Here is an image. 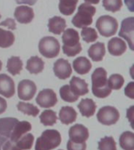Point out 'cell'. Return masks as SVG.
Segmentation results:
<instances>
[{
	"label": "cell",
	"mask_w": 134,
	"mask_h": 150,
	"mask_svg": "<svg viewBox=\"0 0 134 150\" xmlns=\"http://www.w3.org/2000/svg\"><path fill=\"white\" fill-rule=\"evenodd\" d=\"M107 75V71L103 67L96 68L92 74V91L96 98H107L111 94V89L108 84Z\"/></svg>",
	"instance_id": "6da1fadb"
},
{
	"label": "cell",
	"mask_w": 134,
	"mask_h": 150,
	"mask_svg": "<svg viewBox=\"0 0 134 150\" xmlns=\"http://www.w3.org/2000/svg\"><path fill=\"white\" fill-rule=\"evenodd\" d=\"M79 35L76 30L73 28H68L63 30L62 35L63 42V52L67 56L73 57L82 51V45L79 42Z\"/></svg>",
	"instance_id": "7a4b0ae2"
},
{
	"label": "cell",
	"mask_w": 134,
	"mask_h": 150,
	"mask_svg": "<svg viewBox=\"0 0 134 150\" xmlns=\"http://www.w3.org/2000/svg\"><path fill=\"white\" fill-rule=\"evenodd\" d=\"M61 134L54 129H48L42 133L37 138L35 143V150H53L61 145Z\"/></svg>",
	"instance_id": "3957f363"
},
{
	"label": "cell",
	"mask_w": 134,
	"mask_h": 150,
	"mask_svg": "<svg viewBox=\"0 0 134 150\" xmlns=\"http://www.w3.org/2000/svg\"><path fill=\"white\" fill-rule=\"evenodd\" d=\"M96 13V8L88 3H82L78 8L77 13L72 18L73 25L78 28L91 25L93 16Z\"/></svg>",
	"instance_id": "277c9868"
},
{
	"label": "cell",
	"mask_w": 134,
	"mask_h": 150,
	"mask_svg": "<svg viewBox=\"0 0 134 150\" xmlns=\"http://www.w3.org/2000/svg\"><path fill=\"white\" fill-rule=\"evenodd\" d=\"M61 45L58 40L52 36L42 38L38 43V51L46 58H55L60 53Z\"/></svg>",
	"instance_id": "5b68a950"
},
{
	"label": "cell",
	"mask_w": 134,
	"mask_h": 150,
	"mask_svg": "<svg viewBox=\"0 0 134 150\" xmlns=\"http://www.w3.org/2000/svg\"><path fill=\"white\" fill-rule=\"evenodd\" d=\"M96 27L99 33L105 38L111 37L117 32L118 23L113 16L104 15L100 16L96 23Z\"/></svg>",
	"instance_id": "8992f818"
},
{
	"label": "cell",
	"mask_w": 134,
	"mask_h": 150,
	"mask_svg": "<svg viewBox=\"0 0 134 150\" xmlns=\"http://www.w3.org/2000/svg\"><path fill=\"white\" fill-rule=\"evenodd\" d=\"M120 114L118 110L114 106L106 105L99 110L96 118L101 124L103 125L110 126L116 124L119 120Z\"/></svg>",
	"instance_id": "52a82bcc"
},
{
	"label": "cell",
	"mask_w": 134,
	"mask_h": 150,
	"mask_svg": "<svg viewBox=\"0 0 134 150\" xmlns=\"http://www.w3.org/2000/svg\"><path fill=\"white\" fill-rule=\"evenodd\" d=\"M120 37L126 40L131 50H134V17L130 16L122 21L121 29L118 33Z\"/></svg>",
	"instance_id": "ba28073f"
},
{
	"label": "cell",
	"mask_w": 134,
	"mask_h": 150,
	"mask_svg": "<svg viewBox=\"0 0 134 150\" xmlns=\"http://www.w3.org/2000/svg\"><path fill=\"white\" fill-rule=\"evenodd\" d=\"M37 91V87L34 81L24 79L19 82L17 87V94L21 100L28 101L32 99Z\"/></svg>",
	"instance_id": "9c48e42d"
},
{
	"label": "cell",
	"mask_w": 134,
	"mask_h": 150,
	"mask_svg": "<svg viewBox=\"0 0 134 150\" xmlns=\"http://www.w3.org/2000/svg\"><path fill=\"white\" fill-rule=\"evenodd\" d=\"M36 103L42 108L53 107L57 103L56 94L52 89H43L38 94L36 97Z\"/></svg>",
	"instance_id": "30bf717a"
},
{
	"label": "cell",
	"mask_w": 134,
	"mask_h": 150,
	"mask_svg": "<svg viewBox=\"0 0 134 150\" xmlns=\"http://www.w3.org/2000/svg\"><path fill=\"white\" fill-rule=\"evenodd\" d=\"M69 138L71 142L76 143L86 142V141L89 138V130L86 127L80 124L73 125L70 127L68 131Z\"/></svg>",
	"instance_id": "8fae6325"
},
{
	"label": "cell",
	"mask_w": 134,
	"mask_h": 150,
	"mask_svg": "<svg viewBox=\"0 0 134 150\" xmlns=\"http://www.w3.org/2000/svg\"><path fill=\"white\" fill-rule=\"evenodd\" d=\"M53 72L56 77L61 80L68 79L72 74L70 63L64 59H59L53 64Z\"/></svg>",
	"instance_id": "7c38bea8"
},
{
	"label": "cell",
	"mask_w": 134,
	"mask_h": 150,
	"mask_svg": "<svg viewBox=\"0 0 134 150\" xmlns=\"http://www.w3.org/2000/svg\"><path fill=\"white\" fill-rule=\"evenodd\" d=\"M0 95L6 98H11L15 95V83L6 74H0Z\"/></svg>",
	"instance_id": "4fadbf2b"
},
{
	"label": "cell",
	"mask_w": 134,
	"mask_h": 150,
	"mask_svg": "<svg viewBox=\"0 0 134 150\" xmlns=\"http://www.w3.org/2000/svg\"><path fill=\"white\" fill-rule=\"evenodd\" d=\"M14 17L19 23H29L33 21L35 13L32 8L27 6H17L14 12Z\"/></svg>",
	"instance_id": "5bb4252c"
},
{
	"label": "cell",
	"mask_w": 134,
	"mask_h": 150,
	"mask_svg": "<svg viewBox=\"0 0 134 150\" xmlns=\"http://www.w3.org/2000/svg\"><path fill=\"white\" fill-rule=\"evenodd\" d=\"M108 52L110 55L115 56H122L126 51V43L120 38H112L108 42Z\"/></svg>",
	"instance_id": "9a60e30c"
},
{
	"label": "cell",
	"mask_w": 134,
	"mask_h": 150,
	"mask_svg": "<svg viewBox=\"0 0 134 150\" xmlns=\"http://www.w3.org/2000/svg\"><path fill=\"white\" fill-rule=\"evenodd\" d=\"M31 130V124L28 121H18L15 124L11 135L9 137L10 141L16 142L20 138Z\"/></svg>",
	"instance_id": "2e32d148"
},
{
	"label": "cell",
	"mask_w": 134,
	"mask_h": 150,
	"mask_svg": "<svg viewBox=\"0 0 134 150\" xmlns=\"http://www.w3.org/2000/svg\"><path fill=\"white\" fill-rule=\"evenodd\" d=\"M78 108L82 116L89 118L90 117H93L95 114L96 105L95 102L91 98H83L78 103Z\"/></svg>",
	"instance_id": "e0dca14e"
},
{
	"label": "cell",
	"mask_w": 134,
	"mask_h": 150,
	"mask_svg": "<svg viewBox=\"0 0 134 150\" xmlns=\"http://www.w3.org/2000/svg\"><path fill=\"white\" fill-rule=\"evenodd\" d=\"M70 88L76 96H85L89 92L88 84L83 79L75 76L72 77L70 81Z\"/></svg>",
	"instance_id": "ac0fdd59"
},
{
	"label": "cell",
	"mask_w": 134,
	"mask_h": 150,
	"mask_svg": "<svg viewBox=\"0 0 134 150\" xmlns=\"http://www.w3.org/2000/svg\"><path fill=\"white\" fill-rule=\"evenodd\" d=\"M73 69L76 73L80 75L86 74L90 71L92 68V63L85 56H79L73 61Z\"/></svg>",
	"instance_id": "d6986e66"
},
{
	"label": "cell",
	"mask_w": 134,
	"mask_h": 150,
	"mask_svg": "<svg viewBox=\"0 0 134 150\" xmlns=\"http://www.w3.org/2000/svg\"><path fill=\"white\" fill-rule=\"evenodd\" d=\"M77 119V112L71 106H63L59 112V120L62 124L68 125L74 123Z\"/></svg>",
	"instance_id": "ffe728a7"
},
{
	"label": "cell",
	"mask_w": 134,
	"mask_h": 150,
	"mask_svg": "<svg viewBox=\"0 0 134 150\" xmlns=\"http://www.w3.org/2000/svg\"><path fill=\"white\" fill-rule=\"evenodd\" d=\"M18 119L14 117H4L0 118V135L9 138L15 124L18 122Z\"/></svg>",
	"instance_id": "44dd1931"
},
{
	"label": "cell",
	"mask_w": 134,
	"mask_h": 150,
	"mask_svg": "<svg viewBox=\"0 0 134 150\" xmlns=\"http://www.w3.org/2000/svg\"><path fill=\"white\" fill-rule=\"evenodd\" d=\"M105 53V45L102 42H96L95 44L92 45L88 49V55L94 62L102 61Z\"/></svg>",
	"instance_id": "7402d4cb"
},
{
	"label": "cell",
	"mask_w": 134,
	"mask_h": 150,
	"mask_svg": "<svg viewBox=\"0 0 134 150\" xmlns=\"http://www.w3.org/2000/svg\"><path fill=\"white\" fill-rule=\"evenodd\" d=\"M66 26L67 25H66L65 20L61 16H57L49 19L48 23L49 31L54 35H61L65 30Z\"/></svg>",
	"instance_id": "603a6c76"
},
{
	"label": "cell",
	"mask_w": 134,
	"mask_h": 150,
	"mask_svg": "<svg viewBox=\"0 0 134 150\" xmlns=\"http://www.w3.org/2000/svg\"><path fill=\"white\" fill-rule=\"evenodd\" d=\"M45 63L42 59L38 56H31L27 62L26 69L29 71L30 74H38L44 69Z\"/></svg>",
	"instance_id": "cb8c5ba5"
},
{
	"label": "cell",
	"mask_w": 134,
	"mask_h": 150,
	"mask_svg": "<svg viewBox=\"0 0 134 150\" xmlns=\"http://www.w3.org/2000/svg\"><path fill=\"white\" fill-rule=\"evenodd\" d=\"M6 68L7 71L12 75H18L23 69V63L19 56H11L7 60Z\"/></svg>",
	"instance_id": "d4e9b609"
},
{
	"label": "cell",
	"mask_w": 134,
	"mask_h": 150,
	"mask_svg": "<svg viewBox=\"0 0 134 150\" xmlns=\"http://www.w3.org/2000/svg\"><path fill=\"white\" fill-rule=\"evenodd\" d=\"M119 145L123 150H134V134L125 131L120 135Z\"/></svg>",
	"instance_id": "484cf974"
},
{
	"label": "cell",
	"mask_w": 134,
	"mask_h": 150,
	"mask_svg": "<svg viewBox=\"0 0 134 150\" xmlns=\"http://www.w3.org/2000/svg\"><path fill=\"white\" fill-rule=\"evenodd\" d=\"M78 0H60L59 10L65 16H70L75 11Z\"/></svg>",
	"instance_id": "4316f807"
},
{
	"label": "cell",
	"mask_w": 134,
	"mask_h": 150,
	"mask_svg": "<svg viewBox=\"0 0 134 150\" xmlns=\"http://www.w3.org/2000/svg\"><path fill=\"white\" fill-rule=\"evenodd\" d=\"M15 36L12 31L0 28V48H9L14 43Z\"/></svg>",
	"instance_id": "83f0119b"
},
{
	"label": "cell",
	"mask_w": 134,
	"mask_h": 150,
	"mask_svg": "<svg viewBox=\"0 0 134 150\" xmlns=\"http://www.w3.org/2000/svg\"><path fill=\"white\" fill-rule=\"evenodd\" d=\"M16 108L20 112H23L28 116L37 117L39 113V110L37 106H35L31 103H24V102H19L16 105Z\"/></svg>",
	"instance_id": "f1b7e54d"
},
{
	"label": "cell",
	"mask_w": 134,
	"mask_h": 150,
	"mask_svg": "<svg viewBox=\"0 0 134 150\" xmlns=\"http://www.w3.org/2000/svg\"><path fill=\"white\" fill-rule=\"evenodd\" d=\"M39 119L44 126H53L56 123L57 117L56 112L51 110H46L40 114Z\"/></svg>",
	"instance_id": "f546056e"
},
{
	"label": "cell",
	"mask_w": 134,
	"mask_h": 150,
	"mask_svg": "<svg viewBox=\"0 0 134 150\" xmlns=\"http://www.w3.org/2000/svg\"><path fill=\"white\" fill-rule=\"evenodd\" d=\"M60 96L63 101L67 103H75L78 99V96H76L70 88V85L65 84L60 89Z\"/></svg>",
	"instance_id": "4dcf8cb0"
},
{
	"label": "cell",
	"mask_w": 134,
	"mask_h": 150,
	"mask_svg": "<svg viewBox=\"0 0 134 150\" xmlns=\"http://www.w3.org/2000/svg\"><path fill=\"white\" fill-rule=\"evenodd\" d=\"M34 140L35 138L32 134L27 133L15 143L21 150H29L32 148Z\"/></svg>",
	"instance_id": "1f68e13d"
},
{
	"label": "cell",
	"mask_w": 134,
	"mask_h": 150,
	"mask_svg": "<svg viewBox=\"0 0 134 150\" xmlns=\"http://www.w3.org/2000/svg\"><path fill=\"white\" fill-rule=\"evenodd\" d=\"M99 150H117L116 142L111 136H105L102 138L98 142Z\"/></svg>",
	"instance_id": "d6a6232c"
},
{
	"label": "cell",
	"mask_w": 134,
	"mask_h": 150,
	"mask_svg": "<svg viewBox=\"0 0 134 150\" xmlns=\"http://www.w3.org/2000/svg\"><path fill=\"white\" fill-rule=\"evenodd\" d=\"M124 77L118 74H114L110 75L108 79V86L111 90L112 89L119 90L120 88H122V87L124 84Z\"/></svg>",
	"instance_id": "836d02e7"
},
{
	"label": "cell",
	"mask_w": 134,
	"mask_h": 150,
	"mask_svg": "<svg viewBox=\"0 0 134 150\" xmlns=\"http://www.w3.org/2000/svg\"><path fill=\"white\" fill-rule=\"evenodd\" d=\"M81 36L82 40L86 43L96 42V39L98 38V35L96 30L94 28H83L81 31Z\"/></svg>",
	"instance_id": "e575fe53"
},
{
	"label": "cell",
	"mask_w": 134,
	"mask_h": 150,
	"mask_svg": "<svg viewBox=\"0 0 134 150\" xmlns=\"http://www.w3.org/2000/svg\"><path fill=\"white\" fill-rule=\"evenodd\" d=\"M103 6L107 11L115 13L119 11L122 6V0H103Z\"/></svg>",
	"instance_id": "d590c367"
},
{
	"label": "cell",
	"mask_w": 134,
	"mask_h": 150,
	"mask_svg": "<svg viewBox=\"0 0 134 150\" xmlns=\"http://www.w3.org/2000/svg\"><path fill=\"white\" fill-rule=\"evenodd\" d=\"M67 149L68 150H86V144L83 143L73 142L69 140L67 143Z\"/></svg>",
	"instance_id": "8d00e7d4"
},
{
	"label": "cell",
	"mask_w": 134,
	"mask_h": 150,
	"mask_svg": "<svg viewBox=\"0 0 134 150\" xmlns=\"http://www.w3.org/2000/svg\"><path fill=\"white\" fill-rule=\"evenodd\" d=\"M125 94L129 98L133 99L134 98V82H129L125 88Z\"/></svg>",
	"instance_id": "74e56055"
},
{
	"label": "cell",
	"mask_w": 134,
	"mask_h": 150,
	"mask_svg": "<svg viewBox=\"0 0 134 150\" xmlns=\"http://www.w3.org/2000/svg\"><path fill=\"white\" fill-rule=\"evenodd\" d=\"M0 26H4L6 27L10 30H15L16 29V23L14 21V19L7 18L6 21H2L0 23Z\"/></svg>",
	"instance_id": "f35d334b"
},
{
	"label": "cell",
	"mask_w": 134,
	"mask_h": 150,
	"mask_svg": "<svg viewBox=\"0 0 134 150\" xmlns=\"http://www.w3.org/2000/svg\"><path fill=\"white\" fill-rule=\"evenodd\" d=\"M2 150H21L20 148L16 145V143L13 142L11 141L7 140L5 144L2 145Z\"/></svg>",
	"instance_id": "ab89813d"
},
{
	"label": "cell",
	"mask_w": 134,
	"mask_h": 150,
	"mask_svg": "<svg viewBox=\"0 0 134 150\" xmlns=\"http://www.w3.org/2000/svg\"><path fill=\"white\" fill-rule=\"evenodd\" d=\"M133 110H134V106L133 105H132L131 107L129 108V109L127 110V114H126L127 118L129 119V120L130 121V123H131L132 127H133Z\"/></svg>",
	"instance_id": "60d3db41"
},
{
	"label": "cell",
	"mask_w": 134,
	"mask_h": 150,
	"mask_svg": "<svg viewBox=\"0 0 134 150\" xmlns=\"http://www.w3.org/2000/svg\"><path fill=\"white\" fill-rule=\"evenodd\" d=\"M7 103L4 98L0 97V114H2L6 110Z\"/></svg>",
	"instance_id": "b9f144b4"
},
{
	"label": "cell",
	"mask_w": 134,
	"mask_h": 150,
	"mask_svg": "<svg viewBox=\"0 0 134 150\" xmlns=\"http://www.w3.org/2000/svg\"><path fill=\"white\" fill-rule=\"evenodd\" d=\"M17 4H27L29 6H33L36 3L37 0H15Z\"/></svg>",
	"instance_id": "7bdbcfd3"
},
{
	"label": "cell",
	"mask_w": 134,
	"mask_h": 150,
	"mask_svg": "<svg viewBox=\"0 0 134 150\" xmlns=\"http://www.w3.org/2000/svg\"><path fill=\"white\" fill-rule=\"evenodd\" d=\"M125 3L130 11L133 12V0H125Z\"/></svg>",
	"instance_id": "ee69618b"
},
{
	"label": "cell",
	"mask_w": 134,
	"mask_h": 150,
	"mask_svg": "<svg viewBox=\"0 0 134 150\" xmlns=\"http://www.w3.org/2000/svg\"><path fill=\"white\" fill-rule=\"evenodd\" d=\"M7 140H8V138L4 137V136L0 135V150H2V145H4L5 142H6Z\"/></svg>",
	"instance_id": "f6af8a7d"
},
{
	"label": "cell",
	"mask_w": 134,
	"mask_h": 150,
	"mask_svg": "<svg viewBox=\"0 0 134 150\" xmlns=\"http://www.w3.org/2000/svg\"><path fill=\"white\" fill-rule=\"evenodd\" d=\"M86 3H88V4H98L100 2V0H85Z\"/></svg>",
	"instance_id": "bcb514c9"
},
{
	"label": "cell",
	"mask_w": 134,
	"mask_h": 150,
	"mask_svg": "<svg viewBox=\"0 0 134 150\" xmlns=\"http://www.w3.org/2000/svg\"><path fill=\"white\" fill-rule=\"evenodd\" d=\"M2 61L0 60V70H2Z\"/></svg>",
	"instance_id": "7dc6e473"
},
{
	"label": "cell",
	"mask_w": 134,
	"mask_h": 150,
	"mask_svg": "<svg viewBox=\"0 0 134 150\" xmlns=\"http://www.w3.org/2000/svg\"><path fill=\"white\" fill-rule=\"evenodd\" d=\"M0 19H1V15H0Z\"/></svg>",
	"instance_id": "c3c4849f"
},
{
	"label": "cell",
	"mask_w": 134,
	"mask_h": 150,
	"mask_svg": "<svg viewBox=\"0 0 134 150\" xmlns=\"http://www.w3.org/2000/svg\"><path fill=\"white\" fill-rule=\"evenodd\" d=\"M60 150H63V149H60Z\"/></svg>",
	"instance_id": "681fc988"
}]
</instances>
